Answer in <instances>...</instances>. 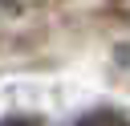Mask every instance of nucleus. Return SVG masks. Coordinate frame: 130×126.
Instances as JSON below:
<instances>
[{
  "label": "nucleus",
  "instance_id": "nucleus-1",
  "mask_svg": "<svg viewBox=\"0 0 130 126\" xmlns=\"http://www.w3.org/2000/svg\"><path fill=\"white\" fill-rule=\"evenodd\" d=\"M73 126H130V118L118 114V110H89V114H81Z\"/></svg>",
  "mask_w": 130,
  "mask_h": 126
},
{
  "label": "nucleus",
  "instance_id": "nucleus-2",
  "mask_svg": "<svg viewBox=\"0 0 130 126\" xmlns=\"http://www.w3.org/2000/svg\"><path fill=\"white\" fill-rule=\"evenodd\" d=\"M0 126H41V122L28 114H12V118H0Z\"/></svg>",
  "mask_w": 130,
  "mask_h": 126
}]
</instances>
